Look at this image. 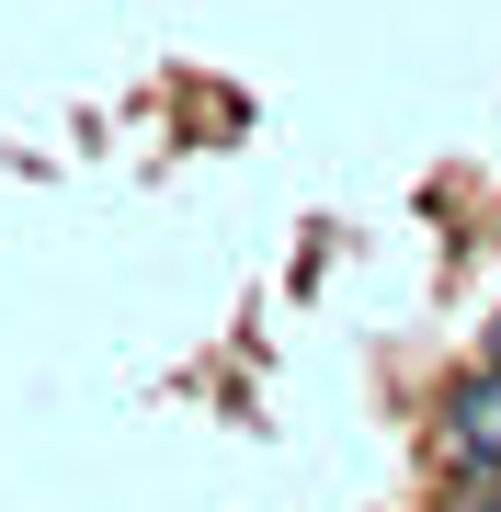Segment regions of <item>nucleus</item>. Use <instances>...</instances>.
<instances>
[{
    "label": "nucleus",
    "instance_id": "f257e3e1",
    "mask_svg": "<svg viewBox=\"0 0 501 512\" xmlns=\"http://www.w3.org/2000/svg\"><path fill=\"white\" fill-rule=\"evenodd\" d=\"M445 456L479 478V467H501V365H467L456 387H445Z\"/></svg>",
    "mask_w": 501,
    "mask_h": 512
},
{
    "label": "nucleus",
    "instance_id": "f03ea898",
    "mask_svg": "<svg viewBox=\"0 0 501 512\" xmlns=\"http://www.w3.org/2000/svg\"><path fill=\"white\" fill-rule=\"evenodd\" d=\"M490 365H501V330H490Z\"/></svg>",
    "mask_w": 501,
    "mask_h": 512
}]
</instances>
